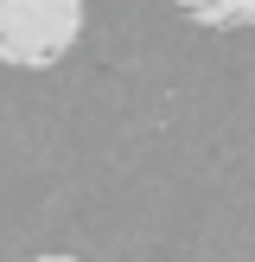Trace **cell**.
<instances>
[{"mask_svg": "<svg viewBox=\"0 0 255 262\" xmlns=\"http://www.w3.org/2000/svg\"><path fill=\"white\" fill-rule=\"evenodd\" d=\"M83 38V0H0V64L51 71Z\"/></svg>", "mask_w": 255, "mask_h": 262, "instance_id": "6da1fadb", "label": "cell"}, {"mask_svg": "<svg viewBox=\"0 0 255 262\" xmlns=\"http://www.w3.org/2000/svg\"><path fill=\"white\" fill-rule=\"evenodd\" d=\"M191 26H211V32H236V26H255V0H172Z\"/></svg>", "mask_w": 255, "mask_h": 262, "instance_id": "7a4b0ae2", "label": "cell"}, {"mask_svg": "<svg viewBox=\"0 0 255 262\" xmlns=\"http://www.w3.org/2000/svg\"><path fill=\"white\" fill-rule=\"evenodd\" d=\"M32 262H83V256H32Z\"/></svg>", "mask_w": 255, "mask_h": 262, "instance_id": "3957f363", "label": "cell"}]
</instances>
